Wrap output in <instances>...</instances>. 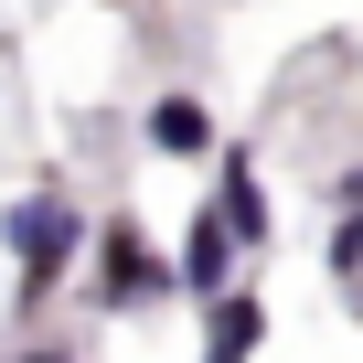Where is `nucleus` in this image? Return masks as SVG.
Listing matches in <instances>:
<instances>
[{"mask_svg": "<svg viewBox=\"0 0 363 363\" xmlns=\"http://www.w3.org/2000/svg\"><path fill=\"white\" fill-rule=\"evenodd\" d=\"M22 363H75V352H54V342H33V352H22Z\"/></svg>", "mask_w": 363, "mask_h": 363, "instance_id": "obj_8", "label": "nucleus"}, {"mask_svg": "<svg viewBox=\"0 0 363 363\" xmlns=\"http://www.w3.org/2000/svg\"><path fill=\"white\" fill-rule=\"evenodd\" d=\"M160 299H171V257H160L128 214H107V225H96V310H128V320H139V310H160Z\"/></svg>", "mask_w": 363, "mask_h": 363, "instance_id": "obj_2", "label": "nucleus"}, {"mask_svg": "<svg viewBox=\"0 0 363 363\" xmlns=\"http://www.w3.org/2000/svg\"><path fill=\"white\" fill-rule=\"evenodd\" d=\"M235 257H246V246H235V235H225V214L203 203L193 225H182V257H171V289H182V299H225V289H235Z\"/></svg>", "mask_w": 363, "mask_h": 363, "instance_id": "obj_3", "label": "nucleus"}, {"mask_svg": "<svg viewBox=\"0 0 363 363\" xmlns=\"http://www.w3.org/2000/svg\"><path fill=\"white\" fill-rule=\"evenodd\" d=\"M0 235H11V267H22V310H33V299H54V289H65V267L86 257V214H75L65 182H33V193L0 214Z\"/></svg>", "mask_w": 363, "mask_h": 363, "instance_id": "obj_1", "label": "nucleus"}, {"mask_svg": "<svg viewBox=\"0 0 363 363\" xmlns=\"http://www.w3.org/2000/svg\"><path fill=\"white\" fill-rule=\"evenodd\" d=\"M331 203H342V214H352V225H363V160H352V171H342V182H331Z\"/></svg>", "mask_w": 363, "mask_h": 363, "instance_id": "obj_7", "label": "nucleus"}, {"mask_svg": "<svg viewBox=\"0 0 363 363\" xmlns=\"http://www.w3.org/2000/svg\"><path fill=\"white\" fill-rule=\"evenodd\" d=\"M150 150L203 171V160L225 150V128H214V107H203V96H182V86H171V96H150Z\"/></svg>", "mask_w": 363, "mask_h": 363, "instance_id": "obj_4", "label": "nucleus"}, {"mask_svg": "<svg viewBox=\"0 0 363 363\" xmlns=\"http://www.w3.org/2000/svg\"><path fill=\"white\" fill-rule=\"evenodd\" d=\"M203 310H214L203 363H257V342H267V299H257V289H225V299H203Z\"/></svg>", "mask_w": 363, "mask_h": 363, "instance_id": "obj_6", "label": "nucleus"}, {"mask_svg": "<svg viewBox=\"0 0 363 363\" xmlns=\"http://www.w3.org/2000/svg\"><path fill=\"white\" fill-rule=\"evenodd\" d=\"M214 214H225L235 246H267V182H257L246 150H214Z\"/></svg>", "mask_w": 363, "mask_h": 363, "instance_id": "obj_5", "label": "nucleus"}]
</instances>
